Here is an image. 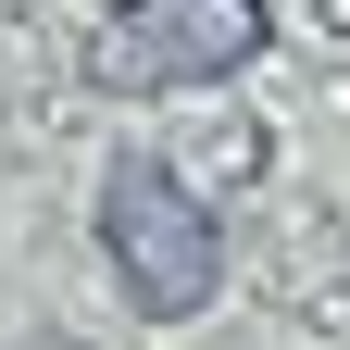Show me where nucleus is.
I'll return each mask as SVG.
<instances>
[{
    "label": "nucleus",
    "instance_id": "obj_1",
    "mask_svg": "<svg viewBox=\"0 0 350 350\" xmlns=\"http://www.w3.org/2000/svg\"><path fill=\"white\" fill-rule=\"evenodd\" d=\"M100 250H113V275H125V300H138L150 325H188L200 300L226 288V226H213V200L163 150H113V175H100Z\"/></svg>",
    "mask_w": 350,
    "mask_h": 350
},
{
    "label": "nucleus",
    "instance_id": "obj_2",
    "mask_svg": "<svg viewBox=\"0 0 350 350\" xmlns=\"http://www.w3.org/2000/svg\"><path fill=\"white\" fill-rule=\"evenodd\" d=\"M262 51V0H125L100 25V51L88 75L113 88V100H163V88H213Z\"/></svg>",
    "mask_w": 350,
    "mask_h": 350
}]
</instances>
